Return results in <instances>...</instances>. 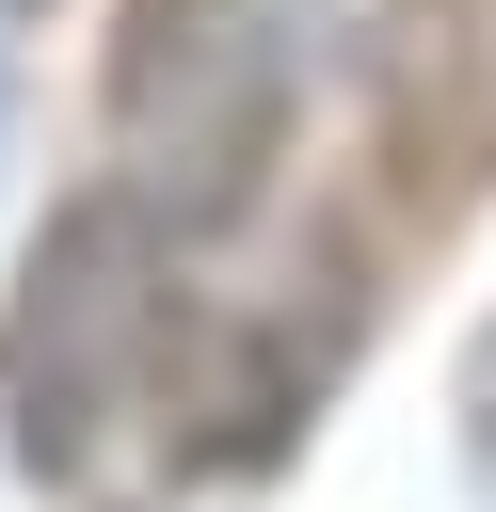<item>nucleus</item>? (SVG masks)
Wrapping results in <instances>:
<instances>
[{
    "mask_svg": "<svg viewBox=\"0 0 496 512\" xmlns=\"http://www.w3.org/2000/svg\"><path fill=\"white\" fill-rule=\"evenodd\" d=\"M288 96H304L288 0H128L96 64L112 208H144L160 240H224L288 160Z\"/></svg>",
    "mask_w": 496,
    "mask_h": 512,
    "instance_id": "f257e3e1",
    "label": "nucleus"
},
{
    "mask_svg": "<svg viewBox=\"0 0 496 512\" xmlns=\"http://www.w3.org/2000/svg\"><path fill=\"white\" fill-rule=\"evenodd\" d=\"M160 336H176V240L144 208H112V192L48 208L32 288L0 320V432H16V464L32 480H80L112 448V416L144 400Z\"/></svg>",
    "mask_w": 496,
    "mask_h": 512,
    "instance_id": "f03ea898",
    "label": "nucleus"
},
{
    "mask_svg": "<svg viewBox=\"0 0 496 512\" xmlns=\"http://www.w3.org/2000/svg\"><path fill=\"white\" fill-rule=\"evenodd\" d=\"M0 16H32V0H0Z\"/></svg>",
    "mask_w": 496,
    "mask_h": 512,
    "instance_id": "7ed1b4c3",
    "label": "nucleus"
}]
</instances>
